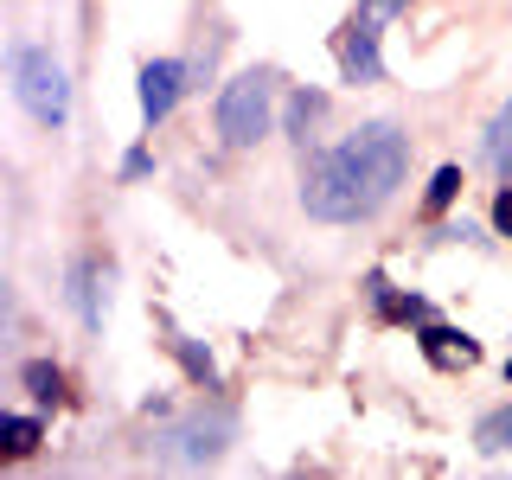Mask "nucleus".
<instances>
[{"label": "nucleus", "instance_id": "obj_11", "mask_svg": "<svg viewBox=\"0 0 512 480\" xmlns=\"http://www.w3.org/2000/svg\"><path fill=\"white\" fill-rule=\"evenodd\" d=\"M20 378H26V391L39 397V404H58V397H64V372H58L52 359H32Z\"/></svg>", "mask_w": 512, "mask_h": 480}, {"label": "nucleus", "instance_id": "obj_1", "mask_svg": "<svg viewBox=\"0 0 512 480\" xmlns=\"http://www.w3.org/2000/svg\"><path fill=\"white\" fill-rule=\"evenodd\" d=\"M404 173H410L404 122H391V116L359 122L333 148L308 154V167H301V212L320 224H365L397 199Z\"/></svg>", "mask_w": 512, "mask_h": 480}, {"label": "nucleus", "instance_id": "obj_16", "mask_svg": "<svg viewBox=\"0 0 512 480\" xmlns=\"http://www.w3.org/2000/svg\"><path fill=\"white\" fill-rule=\"evenodd\" d=\"M404 7H410V0H359V13H365V20H378V26H391Z\"/></svg>", "mask_w": 512, "mask_h": 480}, {"label": "nucleus", "instance_id": "obj_4", "mask_svg": "<svg viewBox=\"0 0 512 480\" xmlns=\"http://www.w3.org/2000/svg\"><path fill=\"white\" fill-rule=\"evenodd\" d=\"M231 436H237V416L224 404H212V410L199 404L154 436V461H167V468H205V461H218L231 448Z\"/></svg>", "mask_w": 512, "mask_h": 480}, {"label": "nucleus", "instance_id": "obj_5", "mask_svg": "<svg viewBox=\"0 0 512 480\" xmlns=\"http://www.w3.org/2000/svg\"><path fill=\"white\" fill-rule=\"evenodd\" d=\"M333 58H340V77L346 84H384V58H378V20L352 13V20L333 32Z\"/></svg>", "mask_w": 512, "mask_h": 480}, {"label": "nucleus", "instance_id": "obj_12", "mask_svg": "<svg viewBox=\"0 0 512 480\" xmlns=\"http://www.w3.org/2000/svg\"><path fill=\"white\" fill-rule=\"evenodd\" d=\"M0 436H7V461H20V455H32V448H39V416H7V423H0Z\"/></svg>", "mask_w": 512, "mask_h": 480}, {"label": "nucleus", "instance_id": "obj_15", "mask_svg": "<svg viewBox=\"0 0 512 480\" xmlns=\"http://www.w3.org/2000/svg\"><path fill=\"white\" fill-rule=\"evenodd\" d=\"M173 346H180V365H186L192 384H212V378H218V372H212V352H199L192 340H173Z\"/></svg>", "mask_w": 512, "mask_h": 480}, {"label": "nucleus", "instance_id": "obj_7", "mask_svg": "<svg viewBox=\"0 0 512 480\" xmlns=\"http://www.w3.org/2000/svg\"><path fill=\"white\" fill-rule=\"evenodd\" d=\"M71 295H77V308H84V327L90 333H103V320H109V263H90V256H84V263H77L71 269Z\"/></svg>", "mask_w": 512, "mask_h": 480}, {"label": "nucleus", "instance_id": "obj_18", "mask_svg": "<svg viewBox=\"0 0 512 480\" xmlns=\"http://www.w3.org/2000/svg\"><path fill=\"white\" fill-rule=\"evenodd\" d=\"M493 231L500 237H512V180H506V192L493 199Z\"/></svg>", "mask_w": 512, "mask_h": 480}, {"label": "nucleus", "instance_id": "obj_2", "mask_svg": "<svg viewBox=\"0 0 512 480\" xmlns=\"http://www.w3.org/2000/svg\"><path fill=\"white\" fill-rule=\"evenodd\" d=\"M276 90H282V77L269 71V64H250V71H237L231 84L218 90L212 122H218V141L231 154H250L256 141L276 128Z\"/></svg>", "mask_w": 512, "mask_h": 480}, {"label": "nucleus", "instance_id": "obj_19", "mask_svg": "<svg viewBox=\"0 0 512 480\" xmlns=\"http://www.w3.org/2000/svg\"><path fill=\"white\" fill-rule=\"evenodd\" d=\"M506 384H512V359H506Z\"/></svg>", "mask_w": 512, "mask_h": 480}, {"label": "nucleus", "instance_id": "obj_8", "mask_svg": "<svg viewBox=\"0 0 512 480\" xmlns=\"http://www.w3.org/2000/svg\"><path fill=\"white\" fill-rule=\"evenodd\" d=\"M320 116H327V96H320V90H295V96L282 103V135L295 141L301 154H308V148H314V128H320Z\"/></svg>", "mask_w": 512, "mask_h": 480}, {"label": "nucleus", "instance_id": "obj_14", "mask_svg": "<svg viewBox=\"0 0 512 480\" xmlns=\"http://www.w3.org/2000/svg\"><path fill=\"white\" fill-rule=\"evenodd\" d=\"M455 192H461V167H436V180H429V212H448L455 205Z\"/></svg>", "mask_w": 512, "mask_h": 480}, {"label": "nucleus", "instance_id": "obj_10", "mask_svg": "<svg viewBox=\"0 0 512 480\" xmlns=\"http://www.w3.org/2000/svg\"><path fill=\"white\" fill-rule=\"evenodd\" d=\"M487 167L500 173V180H512V96L500 103V116L487 122Z\"/></svg>", "mask_w": 512, "mask_h": 480}, {"label": "nucleus", "instance_id": "obj_9", "mask_svg": "<svg viewBox=\"0 0 512 480\" xmlns=\"http://www.w3.org/2000/svg\"><path fill=\"white\" fill-rule=\"evenodd\" d=\"M423 359L442 365V372H455V365L480 359V346L468 340V333H455V327H423Z\"/></svg>", "mask_w": 512, "mask_h": 480}, {"label": "nucleus", "instance_id": "obj_13", "mask_svg": "<svg viewBox=\"0 0 512 480\" xmlns=\"http://www.w3.org/2000/svg\"><path fill=\"white\" fill-rule=\"evenodd\" d=\"M474 442L487 448V455H506V448H512V404H506V410H493V416H480Z\"/></svg>", "mask_w": 512, "mask_h": 480}, {"label": "nucleus", "instance_id": "obj_3", "mask_svg": "<svg viewBox=\"0 0 512 480\" xmlns=\"http://www.w3.org/2000/svg\"><path fill=\"white\" fill-rule=\"evenodd\" d=\"M7 71H13V96H20V109L39 128L58 135V128L71 122V71H64V58H52V45H13Z\"/></svg>", "mask_w": 512, "mask_h": 480}, {"label": "nucleus", "instance_id": "obj_17", "mask_svg": "<svg viewBox=\"0 0 512 480\" xmlns=\"http://www.w3.org/2000/svg\"><path fill=\"white\" fill-rule=\"evenodd\" d=\"M154 173V154L148 148H128V160H122V180H148Z\"/></svg>", "mask_w": 512, "mask_h": 480}, {"label": "nucleus", "instance_id": "obj_6", "mask_svg": "<svg viewBox=\"0 0 512 480\" xmlns=\"http://www.w3.org/2000/svg\"><path fill=\"white\" fill-rule=\"evenodd\" d=\"M135 84H141V122L160 128L173 109H180V96L192 90V77H186V58H148L135 71Z\"/></svg>", "mask_w": 512, "mask_h": 480}]
</instances>
